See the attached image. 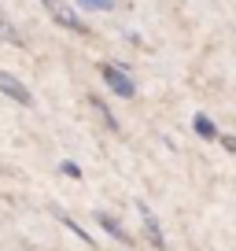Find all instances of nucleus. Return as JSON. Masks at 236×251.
I'll return each instance as SVG.
<instances>
[{
	"mask_svg": "<svg viewBox=\"0 0 236 251\" xmlns=\"http://www.w3.org/2000/svg\"><path fill=\"white\" fill-rule=\"evenodd\" d=\"M100 78L107 81V89H115L118 96H126V100H133V78H129L122 67H115V63H100Z\"/></svg>",
	"mask_w": 236,
	"mask_h": 251,
	"instance_id": "1",
	"label": "nucleus"
},
{
	"mask_svg": "<svg viewBox=\"0 0 236 251\" xmlns=\"http://www.w3.org/2000/svg\"><path fill=\"white\" fill-rule=\"evenodd\" d=\"M0 93L8 96V100H15V103H23V107H30L33 103V93L23 85V81L15 78V74H8V71H0Z\"/></svg>",
	"mask_w": 236,
	"mask_h": 251,
	"instance_id": "2",
	"label": "nucleus"
},
{
	"mask_svg": "<svg viewBox=\"0 0 236 251\" xmlns=\"http://www.w3.org/2000/svg\"><path fill=\"white\" fill-rule=\"evenodd\" d=\"M137 207H141V218H144V229H148L151 244H155V248L163 251V248H166V240H163V233H159V222H155V214H151V211H148L144 203H137Z\"/></svg>",
	"mask_w": 236,
	"mask_h": 251,
	"instance_id": "3",
	"label": "nucleus"
},
{
	"mask_svg": "<svg viewBox=\"0 0 236 251\" xmlns=\"http://www.w3.org/2000/svg\"><path fill=\"white\" fill-rule=\"evenodd\" d=\"M96 222H100V226H103V229H107V233H111V236H115V240H126V229L118 226V222H115V218H111V214H96Z\"/></svg>",
	"mask_w": 236,
	"mask_h": 251,
	"instance_id": "4",
	"label": "nucleus"
},
{
	"mask_svg": "<svg viewBox=\"0 0 236 251\" xmlns=\"http://www.w3.org/2000/svg\"><path fill=\"white\" fill-rule=\"evenodd\" d=\"M192 126H196L199 137H218V129H214V122H211L207 115H196V118H192Z\"/></svg>",
	"mask_w": 236,
	"mask_h": 251,
	"instance_id": "5",
	"label": "nucleus"
},
{
	"mask_svg": "<svg viewBox=\"0 0 236 251\" xmlns=\"http://www.w3.org/2000/svg\"><path fill=\"white\" fill-rule=\"evenodd\" d=\"M89 100H93V107H96V111H100V115H103V122H107L111 129H118V122H115V115H111V111H107V103H103L100 96H89Z\"/></svg>",
	"mask_w": 236,
	"mask_h": 251,
	"instance_id": "6",
	"label": "nucleus"
},
{
	"mask_svg": "<svg viewBox=\"0 0 236 251\" xmlns=\"http://www.w3.org/2000/svg\"><path fill=\"white\" fill-rule=\"evenodd\" d=\"M81 8H89V11H111L118 4V0H78Z\"/></svg>",
	"mask_w": 236,
	"mask_h": 251,
	"instance_id": "7",
	"label": "nucleus"
},
{
	"mask_svg": "<svg viewBox=\"0 0 236 251\" xmlns=\"http://www.w3.org/2000/svg\"><path fill=\"white\" fill-rule=\"evenodd\" d=\"M59 170H63V174H71V177H81V170H78V166H74V163H63V166H59Z\"/></svg>",
	"mask_w": 236,
	"mask_h": 251,
	"instance_id": "8",
	"label": "nucleus"
}]
</instances>
